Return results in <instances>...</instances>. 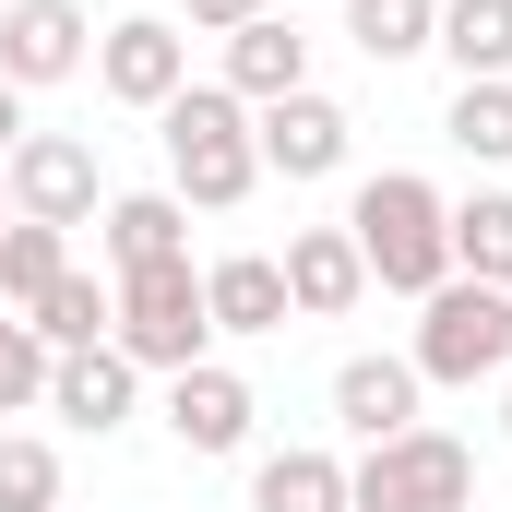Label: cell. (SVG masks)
Here are the masks:
<instances>
[{
  "mask_svg": "<svg viewBox=\"0 0 512 512\" xmlns=\"http://www.w3.org/2000/svg\"><path fill=\"white\" fill-rule=\"evenodd\" d=\"M203 310H215V334H286L298 310H286V262L274 251H215L203 262Z\"/></svg>",
  "mask_w": 512,
  "mask_h": 512,
  "instance_id": "cell-15",
  "label": "cell"
},
{
  "mask_svg": "<svg viewBox=\"0 0 512 512\" xmlns=\"http://www.w3.org/2000/svg\"><path fill=\"white\" fill-rule=\"evenodd\" d=\"M96 84H108L120 108H167V96L191 84L179 12H120V24H96Z\"/></svg>",
  "mask_w": 512,
  "mask_h": 512,
  "instance_id": "cell-7",
  "label": "cell"
},
{
  "mask_svg": "<svg viewBox=\"0 0 512 512\" xmlns=\"http://www.w3.org/2000/svg\"><path fill=\"white\" fill-rule=\"evenodd\" d=\"M453 274L512 286V191H465L453 203Z\"/></svg>",
  "mask_w": 512,
  "mask_h": 512,
  "instance_id": "cell-21",
  "label": "cell"
},
{
  "mask_svg": "<svg viewBox=\"0 0 512 512\" xmlns=\"http://www.w3.org/2000/svg\"><path fill=\"white\" fill-rule=\"evenodd\" d=\"M251 382L227 370V358H203V370H167V429H179V453H251Z\"/></svg>",
  "mask_w": 512,
  "mask_h": 512,
  "instance_id": "cell-10",
  "label": "cell"
},
{
  "mask_svg": "<svg viewBox=\"0 0 512 512\" xmlns=\"http://www.w3.org/2000/svg\"><path fill=\"white\" fill-rule=\"evenodd\" d=\"M24 405H48V346L24 310H0V417H24Z\"/></svg>",
  "mask_w": 512,
  "mask_h": 512,
  "instance_id": "cell-25",
  "label": "cell"
},
{
  "mask_svg": "<svg viewBox=\"0 0 512 512\" xmlns=\"http://www.w3.org/2000/svg\"><path fill=\"white\" fill-rule=\"evenodd\" d=\"M0 179H12V215H36V227H96L108 215V179H96L84 131H24L0 155Z\"/></svg>",
  "mask_w": 512,
  "mask_h": 512,
  "instance_id": "cell-6",
  "label": "cell"
},
{
  "mask_svg": "<svg viewBox=\"0 0 512 512\" xmlns=\"http://www.w3.org/2000/svg\"><path fill=\"white\" fill-rule=\"evenodd\" d=\"M131 405H143V370H131L120 346H72V358H48V417H72V429H131Z\"/></svg>",
  "mask_w": 512,
  "mask_h": 512,
  "instance_id": "cell-12",
  "label": "cell"
},
{
  "mask_svg": "<svg viewBox=\"0 0 512 512\" xmlns=\"http://www.w3.org/2000/svg\"><path fill=\"white\" fill-rule=\"evenodd\" d=\"M155 143H167V191H179L191 215H239V203L262 191L251 108H239L227 84H179V96L155 108Z\"/></svg>",
  "mask_w": 512,
  "mask_h": 512,
  "instance_id": "cell-1",
  "label": "cell"
},
{
  "mask_svg": "<svg viewBox=\"0 0 512 512\" xmlns=\"http://www.w3.org/2000/svg\"><path fill=\"white\" fill-rule=\"evenodd\" d=\"M60 274H72V227H36V215L0 227V310H36Z\"/></svg>",
  "mask_w": 512,
  "mask_h": 512,
  "instance_id": "cell-20",
  "label": "cell"
},
{
  "mask_svg": "<svg viewBox=\"0 0 512 512\" xmlns=\"http://www.w3.org/2000/svg\"><path fill=\"white\" fill-rule=\"evenodd\" d=\"M453 84H512V0H441V36Z\"/></svg>",
  "mask_w": 512,
  "mask_h": 512,
  "instance_id": "cell-19",
  "label": "cell"
},
{
  "mask_svg": "<svg viewBox=\"0 0 512 512\" xmlns=\"http://www.w3.org/2000/svg\"><path fill=\"white\" fill-rule=\"evenodd\" d=\"M346 36H358L370 60H417V48L441 36V0H346Z\"/></svg>",
  "mask_w": 512,
  "mask_h": 512,
  "instance_id": "cell-22",
  "label": "cell"
},
{
  "mask_svg": "<svg viewBox=\"0 0 512 512\" xmlns=\"http://www.w3.org/2000/svg\"><path fill=\"white\" fill-rule=\"evenodd\" d=\"M251 512H346V453L322 441H286L251 465Z\"/></svg>",
  "mask_w": 512,
  "mask_h": 512,
  "instance_id": "cell-17",
  "label": "cell"
},
{
  "mask_svg": "<svg viewBox=\"0 0 512 512\" xmlns=\"http://www.w3.org/2000/svg\"><path fill=\"white\" fill-rule=\"evenodd\" d=\"M24 322H36V346H48V358H72V346H108V334H120V286L72 262V274H60V286L24 310Z\"/></svg>",
  "mask_w": 512,
  "mask_h": 512,
  "instance_id": "cell-18",
  "label": "cell"
},
{
  "mask_svg": "<svg viewBox=\"0 0 512 512\" xmlns=\"http://www.w3.org/2000/svg\"><path fill=\"white\" fill-rule=\"evenodd\" d=\"M346 239H358V262H370V286H393V298H429V286L453 274V203H441L417 167H382V179H358Z\"/></svg>",
  "mask_w": 512,
  "mask_h": 512,
  "instance_id": "cell-2",
  "label": "cell"
},
{
  "mask_svg": "<svg viewBox=\"0 0 512 512\" xmlns=\"http://www.w3.org/2000/svg\"><path fill=\"white\" fill-rule=\"evenodd\" d=\"M441 131H453V143H465L477 167H512V84H453Z\"/></svg>",
  "mask_w": 512,
  "mask_h": 512,
  "instance_id": "cell-23",
  "label": "cell"
},
{
  "mask_svg": "<svg viewBox=\"0 0 512 512\" xmlns=\"http://www.w3.org/2000/svg\"><path fill=\"white\" fill-rule=\"evenodd\" d=\"M501 429H512V393H501Z\"/></svg>",
  "mask_w": 512,
  "mask_h": 512,
  "instance_id": "cell-29",
  "label": "cell"
},
{
  "mask_svg": "<svg viewBox=\"0 0 512 512\" xmlns=\"http://www.w3.org/2000/svg\"><path fill=\"white\" fill-rule=\"evenodd\" d=\"M346 512H477V453L417 417L346 465Z\"/></svg>",
  "mask_w": 512,
  "mask_h": 512,
  "instance_id": "cell-4",
  "label": "cell"
},
{
  "mask_svg": "<svg viewBox=\"0 0 512 512\" xmlns=\"http://www.w3.org/2000/svg\"><path fill=\"white\" fill-rule=\"evenodd\" d=\"M0 512H60V453H48L36 429L0 441Z\"/></svg>",
  "mask_w": 512,
  "mask_h": 512,
  "instance_id": "cell-24",
  "label": "cell"
},
{
  "mask_svg": "<svg viewBox=\"0 0 512 512\" xmlns=\"http://www.w3.org/2000/svg\"><path fill=\"white\" fill-rule=\"evenodd\" d=\"M417 358H346L334 370V429L370 453V441H393V429H417Z\"/></svg>",
  "mask_w": 512,
  "mask_h": 512,
  "instance_id": "cell-14",
  "label": "cell"
},
{
  "mask_svg": "<svg viewBox=\"0 0 512 512\" xmlns=\"http://www.w3.org/2000/svg\"><path fill=\"white\" fill-rule=\"evenodd\" d=\"M108 286H120V334H108V346H120L131 370L167 382V370H203V358H215L203 262H143V274H108Z\"/></svg>",
  "mask_w": 512,
  "mask_h": 512,
  "instance_id": "cell-5",
  "label": "cell"
},
{
  "mask_svg": "<svg viewBox=\"0 0 512 512\" xmlns=\"http://www.w3.org/2000/svg\"><path fill=\"white\" fill-rule=\"evenodd\" d=\"M405 358H417V382H501L512 370V286H477V274H441L429 298H417V334H405Z\"/></svg>",
  "mask_w": 512,
  "mask_h": 512,
  "instance_id": "cell-3",
  "label": "cell"
},
{
  "mask_svg": "<svg viewBox=\"0 0 512 512\" xmlns=\"http://www.w3.org/2000/svg\"><path fill=\"white\" fill-rule=\"evenodd\" d=\"M274 262H286V310H298V322H346V310L370 298V262H358L346 227H298Z\"/></svg>",
  "mask_w": 512,
  "mask_h": 512,
  "instance_id": "cell-11",
  "label": "cell"
},
{
  "mask_svg": "<svg viewBox=\"0 0 512 512\" xmlns=\"http://www.w3.org/2000/svg\"><path fill=\"white\" fill-rule=\"evenodd\" d=\"M60 512H72V501H60Z\"/></svg>",
  "mask_w": 512,
  "mask_h": 512,
  "instance_id": "cell-30",
  "label": "cell"
},
{
  "mask_svg": "<svg viewBox=\"0 0 512 512\" xmlns=\"http://www.w3.org/2000/svg\"><path fill=\"white\" fill-rule=\"evenodd\" d=\"M0 227H12V179H0Z\"/></svg>",
  "mask_w": 512,
  "mask_h": 512,
  "instance_id": "cell-28",
  "label": "cell"
},
{
  "mask_svg": "<svg viewBox=\"0 0 512 512\" xmlns=\"http://www.w3.org/2000/svg\"><path fill=\"white\" fill-rule=\"evenodd\" d=\"M12 143H24V96L0 84V155H12Z\"/></svg>",
  "mask_w": 512,
  "mask_h": 512,
  "instance_id": "cell-27",
  "label": "cell"
},
{
  "mask_svg": "<svg viewBox=\"0 0 512 512\" xmlns=\"http://www.w3.org/2000/svg\"><path fill=\"white\" fill-rule=\"evenodd\" d=\"M96 251H108V274L191 262V203H179V191H108V215H96Z\"/></svg>",
  "mask_w": 512,
  "mask_h": 512,
  "instance_id": "cell-13",
  "label": "cell"
},
{
  "mask_svg": "<svg viewBox=\"0 0 512 512\" xmlns=\"http://www.w3.org/2000/svg\"><path fill=\"white\" fill-rule=\"evenodd\" d=\"M251 143H262V179H334L346 143H358V120H346L322 84H298V96L251 108Z\"/></svg>",
  "mask_w": 512,
  "mask_h": 512,
  "instance_id": "cell-8",
  "label": "cell"
},
{
  "mask_svg": "<svg viewBox=\"0 0 512 512\" xmlns=\"http://www.w3.org/2000/svg\"><path fill=\"white\" fill-rule=\"evenodd\" d=\"M96 60V24H84V0H12L0 12V84L12 96H36V84H72Z\"/></svg>",
  "mask_w": 512,
  "mask_h": 512,
  "instance_id": "cell-9",
  "label": "cell"
},
{
  "mask_svg": "<svg viewBox=\"0 0 512 512\" xmlns=\"http://www.w3.org/2000/svg\"><path fill=\"white\" fill-rule=\"evenodd\" d=\"M251 12H274V0H179V36H239Z\"/></svg>",
  "mask_w": 512,
  "mask_h": 512,
  "instance_id": "cell-26",
  "label": "cell"
},
{
  "mask_svg": "<svg viewBox=\"0 0 512 512\" xmlns=\"http://www.w3.org/2000/svg\"><path fill=\"white\" fill-rule=\"evenodd\" d=\"M310 84V36L286 24V12H251L239 36H227V96L239 108H274V96H298Z\"/></svg>",
  "mask_w": 512,
  "mask_h": 512,
  "instance_id": "cell-16",
  "label": "cell"
}]
</instances>
